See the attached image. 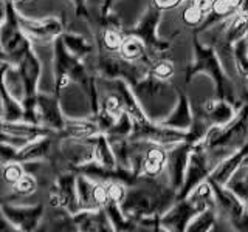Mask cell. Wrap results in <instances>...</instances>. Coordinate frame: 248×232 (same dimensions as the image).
Returning a JSON list of instances; mask_svg holds the SVG:
<instances>
[{"label":"cell","mask_w":248,"mask_h":232,"mask_svg":"<svg viewBox=\"0 0 248 232\" xmlns=\"http://www.w3.org/2000/svg\"><path fill=\"white\" fill-rule=\"evenodd\" d=\"M175 200L177 190L170 186L166 172L158 176L140 175L137 181L127 188L120 207L127 218L137 223L144 217H161Z\"/></svg>","instance_id":"obj_1"},{"label":"cell","mask_w":248,"mask_h":232,"mask_svg":"<svg viewBox=\"0 0 248 232\" xmlns=\"http://www.w3.org/2000/svg\"><path fill=\"white\" fill-rule=\"evenodd\" d=\"M192 46H194V60L186 68L185 82L189 84L196 74L205 73L211 77V81L214 84L216 98L228 101V102L234 104L239 108L242 107L244 104L239 101V91L236 88V82L225 72L214 46L208 44H202L197 33H194Z\"/></svg>","instance_id":"obj_2"},{"label":"cell","mask_w":248,"mask_h":232,"mask_svg":"<svg viewBox=\"0 0 248 232\" xmlns=\"http://www.w3.org/2000/svg\"><path fill=\"white\" fill-rule=\"evenodd\" d=\"M248 141V102L239 108L237 115L223 127H211L200 144L206 153L211 169L239 150Z\"/></svg>","instance_id":"obj_3"},{"label":"cell","mask_w":248,"mask_h":232,"mask_svg":"<svg viewBox=\"0 0 248 232\" xmlns=\"http://www.w3.org/2000/svg\"><path fill=\"white\" fill-rule=\"evenodd\" d=\"M134 95L151 121L160 122L170 113L177 102L178 91L169 81H163L151 73L132 85Z\"/></svg>","instance_id":"obj_4"},{"label":"cell","mask_w":248,"mask_h":232,"mask_svg":"<svg viewBox=\"0 0 248 232\" xmlns=\"http://www.w3.org/2000/svg\"><path fill=\"white\" fill-rule=\"evenodd\" d=\"M160 19H161V10H158L154 3H151L147 6L146 13L143 14V17L140 19L134 27L123 29L124 34H134L141 39L146 45L147 54H149L152 62L157 59H161L163 54L170 48L169 42L161 41V39L157 36V28H158Z\"/></svg>","instance_id":"obj_5"},{"label":"cell","mask_w":248,"mask_h":232,"mask_svg":"<svg viewBox=\"0 0 248 232\" xmlns=\"http://www.w3.org/2000/svg\"><path fill=\"white\" fill-rule=\"evenodd\" d=\"M0 45L3 46L13 65L17 64L23 53L31 45V42L20 29L17 8H16L14 2H10V0H6V17L0 27Z\"/></svg>","instance_id":"obj_6"},{"label":"cell","mask_w":248,"mask_h":232,"mask_svg":"<svg viewBox=\"0 0 248 232\" xmlns=\"http://www.w3.org/2000/svg\"><path fill=\"white\" fill-rule=\"evenodd\" d=\"M214 206V203H208L194 195H189L183 200H177L168 211L160 217L161 231H175L185 232L188 229L189 223L197 214L205 211L206 207Z\"/></svg>","instance_id":"obj_7"},{"label":"cell","mask_w":248,"mask_h":232,"mask_svg":"<svg viewBox=\"0 0 248 232\" xmlns=\"http://www.w3.org/2000/svg\"><path fill=\"white\" fill-rule=\"evenodd\" d=\"M19 25L22 33L25 34V37L33 45L53 44L54 39L61 37L62 33L65 31L64 23L58 17L34 19V17H27L20 11H19Z\"/></svg>","instance_id":"obj_8"},{"label":"cell","mask_w":248,"mask_h":232,"mask_svg":"<svg viewBox=\"0 0 248 232\" xmlns=\"http://www.w3.org/2000/svg\"><path fill=\"white\" fill-rule=\"evenodd\" d=\"M186 138H188V131L169 129L146 118L141 121H134V130H132L129 139H143V141L169 147L172 144L185 141Z\"/></svg>","instance_id":"obj_9"},{"label":"cell","mask_w":248,"mask_h":232,"mask_svg":"<svg viewBox=\"0 0 248 232\" xmlns=\"http://www.w3.org/2000/svg\"><path fill=\"white\" fill-rule=\"evenodd\" d=\"M48 201L53 207H64L70 214L79 212L75 170H62L58 174L50 184Z\"/></svg>","instance_id":"obj_10"},{"label":"cell","mask_w":248,"mask_h":232,"mask_svg":"<svg viewBox=\"0 0 248 232\" xmlns=\"http://www.w3.org/2000/svg\"><path fill=\"white\" fill-rule=\"evenodd\" d=\"M211 172H213V169L208 162L203 147L200 144H196L192 147V152L189 155L188 167H186V174H185V181L182 184L180 190L177 192V200H183L186 197H189V193L196 189L202 181H205Z\"/></svg>","instance_id":"obj_11"},{"label":"cell","mask_w":248,"mask_h":232,"mask_svg":"<svg viewBox=\"0 0 248 232\" xmlns=\"http://www.w3.org/2000/svg\"><path fill=\"white\" fill-rule=\"evenodd\" d=\"M36 115H37L39 126L48 129V130L54 131V133H59V131L64 129L65 115L62 112L59 96L56 93L37 91Z\"/></svg>","instance_id":"obj_12"},{"label":"cell","mask_w":248,"mask_h":232,"mask_svg":"<svg viewBox=\"0 0 248 232\" xmlns=\"http://www.w3.org/2000/svg\"><path fill=\"white\" fill-rule=\"evenodd\" d=\"M0 209L14 229L23 232L37 231L45 214V206L41 203L34 206H14L10 201H5L3 204H0Z\"/></svg>","instance_id":"obj_13"},{"label":"cell","mask_w":248,"mask_h":232,"mask_svg":"<svg viewBox=\"0 0 248 232\" xmlns=\"http://www.w3.org/2000/svg\"><path fill=\"white\" fill-rule=\"evenodd\" d=\"M61 160L68 170H75L82 164L95 160V145L93 139H76V138H59Z\"/></svg>","instance_id":"obj_14"},{"label":"cell","mask_w":248,"mask_h":232,"mask_svg":"<svg viewBox=\"0 0 248 232\" xmlns=\"http://www.w3.org/2000/svg\"><path fill=\"white\" fill-rule=\"evenodd\" d=\"M194 144L189 141H182L168 147V160H166V167L165 172L169 178L170 186L178 192L185 181V174L186 167H188L189 155L192 152Z\"/></svg>","instance_id":"obj_15"},{"label":"cell","mask_w":248,"mask_h":232,"mask_svg":"<svg viewBox=\"0 0 248 232\" xmlns=\"http://www.w3.org/2000/svg\"><path fill=\"white\" fill-rule=\"evenodd\" d=\"M16 67H17V72L22 76L23 84H25V98H34L37 95L39 81L42 77V62L34 51L33 45L28 46Z\"/></svg>","instance_id":"obj_16"},{"label":"cell","mask_w":248,"mask_h":232,"mask_svg":"<svg viewBox=\"0 0 248 232\" xmlns=\"http://www.w3.org/2000/svg\"><path fill=\"white\" fill-rule=\"evenodd\" d=\"M192 105L189 98L185 95V93L178 91L177 96V102L174 105V108L170 110V113L166 116L165 119H161L158 124L169 129H175V130H182V131H188L191 129L192 124Z\"/></svg>","instance_id":"obj_17"},{"label":"cell","mask_w":248,"mask_h":232,"mask_svg":"<svg viewBox=\"0 0 248 232\" xmlns=\"http://www.w3.org/2000/svg\"><path fill=\"white\" fill-rule=\"evenodd\" d=\"M203 112L206 115L208 121L211 122V126L214 127H223L230 124L234 116L239 112V107H236L234 104L228 102V101L220 99V98H213L206 101V102L202 105Z\"/></svg>","instance_id":"obj_18"},{"label":"cell","mask_w":248,"mask_h":232,"mask_svg":"<svg viewBox=\"0 0 248 232\" xmlns=\"http://www.w3.org/2000/svg\"><path fill=\"white\" fill-rule=\"evenodd\" d=\"M248 158V141L240 147L239 150H236L227 160H223L217 167L213 169V172L209 174L208 178H211L213 181L219 183L222 186L227 184V181L232 176V174L244 164V161Z\"/></svg>","instance_id":"obj_19"},{"label":"cell","mask_w":248,"mask_h":232,"mask_svg":"<svg viewBox=\"0 0 248 232\" xmlns=\"http://www.w3.org/2000/svg\"><path fill=\"white\" fill-rule=\"evenodd\" d=\"M101 133L99 127L92 118H68L65 116V124L56 138H76V139H89Z\"/></svg>","instance_id":"obj_20"},{"label":"cell","mask_w":248,"mask_h":232,"mask_svg":"<svg viewBox=\"0 0 248 232\" xmlns=\"http://www.w3.org/2000/svg\"><path fill=\"white\" fill-rule=\"evenodd\" d=\"M166 160H168V147L152 143L149 147H147V150L144 153L141 175H147V176L161 175L165 172Z\"/></svg>","instance_id":"obj_21"},{"label":"cell","mask_w":248,"mask_h":232,"mask_svg":"<svg viewBox=\"0 0 248 232\" xmlns=\"http://www.w3.org/2000/svg\"><path fill=\"white\" fill-rule=\"evenodd\" d=\"M118 53L123 59H126L129 62L143 60V62H146V64L152 65V60L149 58V54H147V48H146L144 42L134 34H124L121 48Z\"/></svg>","instance_id":"obj_22"},{"label":"cell","mask_w":248,"mask_h":232,"mask_svg":"<svg viewBox=\"0 0 248 232\" xmlns=\"http://www.w3.org/2000/svg\"><path fill=\"white\" fill-rule=\"evenodd\" d=\"M61 39H62V42H64L65 48L72 53L73 56L79 59H85L93 53V50H95V44L89 41L87 37H84L82 34L73 33V31H64Z\"/></svg>","instance_id":"obj_23"},{"label":"cell","mask_w":248,"mask_h":232,"mask_svg":"<svg viewBox=\"0 0 248 232\" xmlns=\"http://www.w3.org/2000/svg\"><path fill=\"white\" fill-rule=\"evenodd\" d=\"M92 139H93V145H95V160L93 161H96L98 164L108 169H115L118 166L107 136L104 133H98L96 136H92Z\"/></svg>","instance_id":"obj_24"},{"label":"cell","mask_w":248,"mask_h":232,"mask_svg":"<svg viewBox=\"0 0 248 232\" xmlns=\"http://www.w3.org/2000/svg\"><path fill=\"white\" fill-rule=\"evenodd\" d=\"M132 130H134V118L127 112H123L104 135L108 141H118V139H129Z\"/></svg>","instance_id":"obj_25"},{"label":"cell","mask_w":248,"mask_h":232,"mask_svg":"<svg viewBox=\"0 0 248 232\" xmlns=\"http://www.w3.org/2000/svg\"><path fill=\"white\" fill-rule=\"evenodd\" d=\"M95 181L90 180L89 176L76 172V193H78V203H79V211H93L98 209L93 204L92 190Z\"/></svg>","instance_id":"obj_26"},{"label":"cell","mask_w":248,"mask_h":232,"mask_svg":"<svg viewBox=\"0 0 248 232\" xmlns=\"http://www.w3.org/2000/svg\"><path fill=\"white\" fill-rule=\"evenodd\" d=\"M3 82H5V87H6L8 93L22 104L23 98H25V84H23L22 76L17 72V67L13 64L8 67V70L5 72V76H3Z\"/></svg>","instance_id":"obj_27"},{"label":"cell","mask_w":248,"mask_h":232,"mask_svg":"<svg viewBox=\"0 0 248 232\" xmlns=\"http://www.w3.org/2000/svg\"><path fill=\"white\" fill-rule=\"evenodd\" d=\"M124 39V33L118 28L112 27H103L99 33V50L110 51V53H118L121 48Z\"/></svg>","instance_id":"obj_28"},{"label":"cell","mask_w":248,"mask_h":232,"mask_svg":"<svg viewBox=\"0 0 248 232\" xmlns=\"http://www.w3.org/2000/svg\"><path fill=\"white\" fill-rule=\"evenodd\" d=\"M216 220H217V212L214 206L206 207L205 211H202L192 218V221L188 226V232H206V231H213V226H216Z\"/></svg>","instance_id":"obj_29"},{"label":"cell","mask_w":248,"mask_h":232,"mask_svg":"<svg viewBox=\"0 0 248 232\" xmlns=\"http://www.w3.org/2000/svg\"><path fill=\"white\" fill-rule=\"evenodd\" d=\"M37 189V180L34 175L23 174L17 181L13 184V192L19 197H28Z\"/></svg>","instance_id":"obj_30"},{"label":"cell","mask_w":248,"mask_h":232,"mask_svg":"<svg viewBox=\"0 0 248 232\" xmlns=\"http://www.w3.org/2000/svg\"><path fill=\"white\" fill-rule=\"evenodd\" d=\"M174 64L170 60H166V59H157L152 62V65L149 68V73L155 77H158V79H163V81H169L170 77L174 76Z\"/></svg>","instance_id":"obj_31"},{"label":"cell","mask_w":248,"mask_h":232,"mask_svg":"<svg viewBox=\"0 0 248 232\" xmlns=\"http://www.w3.org/2000/svg\"><path fill=\"white\" fill-rule=\"evenodd\" d=\"M203 19H205V14L202 13L199 8L194 5V3H191L189 2V5L185 8L183 10V13H182V20H183V23L186 27H191V28H197L202 22H203Z\"/></svg>","instance_id":"obj_32"},{"label":"cell","mask_w":248,"mask_h":232,"mask_svg":"<svg viewBox=\"0 0 248 232\" xmlns=\"http://www.w3.org/2000/svg\"><path fill=\"white\" fill-rule=\"evenodd\" d=\"M23 174H25V172H23L22 162H19V161L6 162V164H3V167H2V178L11 186L17 181Z\"/></svg>","instance_id":"obj_33"},{"label":"cell","mask_w":248,"mask_h":232,"mask_svg":"<svg viewBox=\"0 0 248 232\" xmlns=\"http://www.w3.org/2000/svg\"><path fill=\"white\" fill-rule=\"evenodd\" d=\"M107 186V195L110 201H116V203H121L126 197V190H127V186L123 184L120 181H108L106 183Z\"/></svg>","instance_id":"obj_34"},{"label":"cell","mask_w":248,"mask_h":232,"mask_svg":"<svg viewBox=\"0 0 248 232\" xmlns=\"http://www.w3.org/2000/svg\"><path fill=\"white\" fill-rule=\"evenodd\" d=\"M11 161H19V149L0 141V164H6Z\"/></svg>","instance_id":"obj_35"},{"label":"cell","mask_w":248,"mask_h":232,"mask_svg":"<svg viewBox=\"0 0 248 232\" xmlns=\"http://www.w3.org/2000/svg\"><path fill=\"white\" fill-rule=\"evenodd\" d=\"M191 3H194L202 13H203L205 15H208L209 13H211V8H213L214 0H192Z\"/></svg>","instance_id":"obj_36"},{"label":"cell","mask_w":248,"mask_h":232,"mask_svg":"<svg viewBox=\"0 0 248 232\" xmlns=\"http://www.w3.org/2000/svg\"><path fill=\"white\" fill-rule=\"evenodd\" d=\"M75 8H76V15L78 17H84V19H89V10L85 6V0H73Z\"/></svg>","instance_id":"obj_37"},{"label":"cell","mask_w":248,"mask_h":232,"mask_svg":"<svg viewBox=\"0 0 248 232\" xmlns=\"http://www.w3.org/2000/svg\"><path fill=\"white\" fill-rule=\"evenodd\" d=\"M6 17V0H0V27Z\"/></svg>","instance_id":"obj_38"},{"label":"cell","mask_w":248,"mask_h":232,"mask_svg":"<svg viewBox=\"0 0 248 232\" xmlns=\"http://www.w3.org/2000/svg\"><path fill=\"white\" fill-rule=\"evenodd\" d=\"M0 60H8L10 62V58H8V54H6V51L3 50V46L0 45Z\"/></svg>","instance_id":"obj_39"},{"label":"cell","mask_w":248,"mask_h":232,"mask_svg":"<svg viewBox=\"0 0 248 232\" xmlns=\"http://www.w3.org/2000/svg\"><path fill=\"white\" fill-rule=\"evenodd\" d=\"M0 119H3V99H2V95H0Z\"/></svg>","instance_id":"obj_40"},{"label":"cell","mask_w":248,"mask_h":232,"mask_svg":"<svg viewBox=\"0 0 248 232\" xmlns=\"http://www.w3.org/2000/svg\"><path fill=\"white\" fill-rule=\"evenodd\" d=\"M10 2H14L16 3V2H19V0H10Z\"/></svg>","instance_id":"obj_41"}]
</instances>
